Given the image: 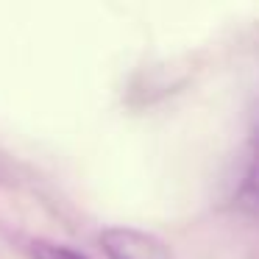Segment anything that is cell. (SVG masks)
<instances>
[{
  "label": "cell",
  "mask_w": 259,
  "mask_h": 259,
  "mask_svg": "<svg viewBox=\"0 0 259 259\" xmlns=\"http://www.w3.org/2000/svg\"><path fill=\"white\" fill-rule=\"evenodd\" d=\"M101 245L109 259H173L170 248L159 237L140 229H106L101 234Z\"/></svg>",
  "instance_id": "cell-1"
},
{
  "label": "cell",
  "mask_w": 259,
  "mask_h": 259,
  "mask_svg": "<svg viewBox=\"0 0 259 259\" xmlns=\"http://www.w3.org/2000/svg\"><path fill=\"white\" fill-rule=\"evenodd\" d=\"M34 259H87L84 253L73 251L64 245H53V242H36L34 245Z\"/></svg>",
  "instance_id": "cell-2"
},
{
  "label": "cell",
  "mask_w": 259,
  "mask_h": 259,
  "mask_svg": "<svg viewBox=\"0 0 259 259\" xmlns=\"http://www.w3.org/2000/svg\"><path fill=\"white\" fill-rule=\"evenodd\" d=\"M245 192L251 195V201L259 203V148L251 159V167H248V176H245Z\"/></svg>",
  "instance_id": "cell-3"
}]
</instances>
